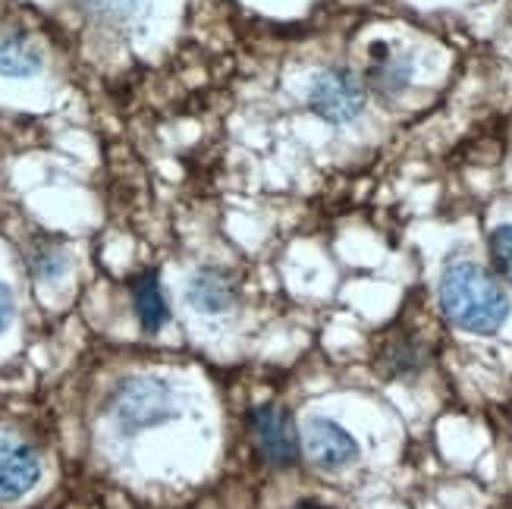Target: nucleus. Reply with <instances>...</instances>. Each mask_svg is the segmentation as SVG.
Segmentation results:
<instances>
[{
  "mask_svg": "<svg viewBox=\"0 0 512 509\" xmlns=\"http://www.w3.org/2000/svg\"><path fill=\"white\" fill-rule=\"evenodd\" d=\"M440 312L469 334H497L509 318V296L475 261H450L440 277Z\"/></svg>",
  "mask_w": 512,
  "mask_h": 509,
  "instance_id": "nucleus-1",
  "label": "nucleus"
},
{
  "mask_svg": "<svg viewBox=\"0 0 512 509\" xmlns=\"http://www.w3.org/2000/svg\"><path fill=\"white\" fill-rule=\"evenodd\" d=\"M176 415V400L170 384L151 374L126 378L114 393V418L126 434H136L154 425H164Z\"/></svg>",
  "mask_w": 512,
  "mask_h": 509,
  "instance_id": "nucleus-2",
  "label": "nucleus"
},
{
  "mask_svg": "<svg viewBox=\"0 0 512 509\" xmlns=\"http://www.w3.org/2000/svg\"><path fill=\"white\" fill-rule=\"evenodd\" d=\"M308 107L324 123H352L365 110V79L355 76L349 66H327V70L315 73V79H311Z\"/></svg>",
  "mask_w": 512,
  "mask_h": 509,
  "instance_id": "nucleus-3",
  "label": "nucleus"
},
{
  "mask_svg": "<svg viewBox=\"0 0 512 509\" xmlns=\"http://www.w3.org/2000/svg\"><path fill=\"white\" fill-rule=\"evenodd\" d=\"M249 431L258 456L271 469H286L299 459V431L293 415L280 406H258L249 415Z\"/></svg>",
  "mask_w": 512,
  "mask_h": 509,
  "instance_id": "nucleus-4",
  "label": "nucleus"
},
{
  "mask_svg": "<svg viewBox=\"0 0 512 509\" xmlns=\"http://www.w3.org/2000/svg\"><path fill=\"white\" fill-rule=\"evenodd\" d=\"M302 447H305V456L324 472H340L359 459L355 437L340 422H333V418H324V415L308 418V425L302 431Z\"/></svg>",
  "mask_w": 512,
  "mask_h": 509,
  "instance_id": "nucleus-5",
  "label": "nucleus"
},
{
  "mask_svg": "<svg viewBox=\"0 0 512 509\" xmlns=\"http://www.w3.org/2000/svg\"><path fill=\"white\" fill-rule=\"evenodd\" d=\"M41 478L38 453L7 431H0V503H13L26 497Z\"/></svg>",
  "mask_w": 512,
  "mask_h": 509,
  "instance_id": "nucleus-6",
  "label": "nucleus"
},
{
  "mask_svg": "<svg viewBox=\"0 0 512 509\" xmlns=\"http://www.w3.org/2000/svg\"><path fill=\"white\" fill-rule=\"evenodd\" d=\"M368 57H371V63L365 70V88H371V92L384 101H393L403 95L412 82V70H415L412 54L393 48L390 41H374Z\"/></svg>",
  "mask_w": 512,
  "mask_h": 509,
  "instance_id": "nucleus-7",
  "label": "nucleus"
},
{
  "mask_svg": "<svg viewBox=\"0 0 512 509\" xmlns=\"http://www.w3.org/2000/svg\"><path fill=\"white\" fill-rule=\"evenodd\" d=\"M186 299L202 315H224L239 302V280L224 268H202L189 277Z\"/></svg>",
  "mask_w": 512,
  "mask_h": 509,
  "instance_id": "nucleus-8",
  "label": "nucleus"
},
{
  "mask_svg": "<svg viewBox=\"0 0 512 509\" xmlns=\"http://www.w3.org/2000/svg\"><path fill=\"white\" fill-rule=\"evenodd\" d=\"M132 305H136V318L145 334H158L170 321V305L161 290V280L154 271H145L132 280Z\"/></svg>",
  "mask_w": 512,
  "mask_h": 509,
  "instance_id": "nucleus-9",
  "label": "nucleus"
},
{
  "mask_svg": "<svg viewBox=\"0 0 512 509\" xmlns=\"http://www.w3.org/2000/svg\"><path fill=\"white\" fill-rule=\"evenodd\" d=\"M44 66L38 44L26 32H4L0 35V76L29 79Z\"/></svg>",
  "mask_w": 512,
  "mask_h": 509,
  "instance_id": "nucleus-10",
  "label": "nucleus"
},
{
  "mask_svg": "<svg viewBox=\"0 0 512 509\" xmlns=\"http://www.w3.org/2000/svg\"><path fill=\"white\" fill-rule=\"evenodd\" d=\"M381 362H384V371L390 378H406V374H415L425 362V352L415 340H393L384 352H381Z\"/></svg>",
  "mask_w": 512,
  "mask_h": 509,
  "instance_id": "nucleus-11",
  "label": "nucleus"
},
{
  "mask_svg": "<svg viewBox=\"0 0 512 509\" xmlns=\"http://www.w3.org/2000/svg\"><path fill=\"white\" fill-rule=\"evenodd\" d=\"M487 246H491V261H494L497 274L512 286V224L497 227Z\"/></svg>",
  "mask_w": 512,
  "mask_h": 509,
  "instance_id": "nucleus-12",
  "label": "nucleus"
},
{
  "mask_svg": "<svg viewBox=\"0 0 512 509\" xmlns=\"http://www.w3.org/2000/svg\"><path fill=\"white\" fill-rule=\"evenodd\" d=\"M139 0H79V7L95 13V16H104V19H120V16H129L136 10Z\"/></svg>",
  "mask_w": 512,
  "mask_h": 509,
  "instance_id": "nucleus-13",
  "label": "nucleus"
},
{
  "mask_svg": "<svg viewBox=\"0 0 512 509\" xmlns=\"http://www.w3.org/2000/svg\"><path fill=\"white\" fill-rule=\"evenodd\" d=\"M29 261H32L35 277H41V280L57 277L63 271V264H66L63 255H57V252H38V255H29Z\"/></svg>",
  "mask_w": 512,
  "mask_h": 509,
  "instance_id": "nucleus-14",
  "label": "nucleus"
},
{
  "mask_svg": "<svg viewBox=\"0 0 512 509\" xmlns=\"http://www.w3.org/2000/svg\"><path fill=\"white\" fill-rule=\"evenodd\" d=\"M13 318V293L0 283V330H4Z\"/></svg>",
  "mask_w": 512,
  "mask_h": 509,
  "instance_id": "nucleus-15",
  "label": "nucleus"
},
{
  "mask_svg": "<svg viewBox=\"0 0 512 509\" xmlns=\"http://www.w3.org/2000/svg\"><path fill=\"white\" fill-rule=\"evenodd\" d=\"M289 509H327V506H321V503H311V500H302V503L289 506Z\"/></svg>",
  "mask_w": 512,
  "mask_h": 509,
  "instance_id": "nucleus-16",
  "label": "nucleus"
}]
</instances>
